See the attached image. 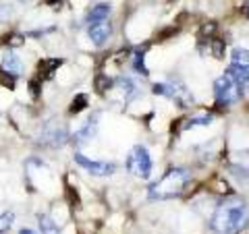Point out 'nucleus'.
I'll use <instances>...</instances> for the list:
<instances>
[{
	"label": "nucleus",
	"instance_id": "obj_7",
	"mask_svg": "<svg viewBox=\"0 0 249 234\" xmlns=\"http://www.w3.org/2000/svg\"><path fill=\"white\" fill-rule=\"evenodd\" d=\"M75 162L79 164V166L85 170V172H89L93 176H110L116 166L112 162H100V160H89V158H85L83 153L77 151L75 153Z\"/></svg>",
	"mask_w": 249,
	"mask_h": 234
},
{
	"label": "nucleus",
	"instance_id": "obj_11",
	"mask_svg": "<svg viewBox=\"0 0 249 234\" xmlns=\"http://www.w3.org/2000/svg\"><path fill=\"white\" fill-rule=\"evenodd\" d=\"M2 71L9 73V75H21V71H23V62H21V58L13 50L4 52V56H2Z\"/></svg>",
	"mask_w": 249,
	"mask_h": 234
},
{
	"label": "nucleus",
	"instance_id": "obj_13",
	"mask_svg": "<svg viewBox=\"0 0 249 234\" xmlns=\"http://www.w3.org/2000/svg\"><path fill=\"white\" fill-rule=\"evenodd\" d=\"M37 224H40V232L42 234H60V228L54 224V220L50 216H40L37 217Z\"/></svg>",
	"mask_w": 249,
	"mask_h": 234
},
{
	"label": "nucleus",
	"instance_id": "obj_5",
	"mask_svg": "<svg viewBox=\"0 0 249 234\" xmlns=\"http://www.w3.org/2000/svg\"><path fill=\"white\" fill-rule=\"evenodd\" d=\"M124 166H127L129 172L133 176H137V178H150L154 164H152V155H150V151H147V147L135 145L133 150L129 151Z\"/></svg>",
	"mask_w": 249,
	"mask_h": 234
},
{
	"label": "nucleus",
	"instance_id": "obj_12",
	"mask_svg": "<svg viewBox=\"0 0 249 234\" xmlns=\"http://www.w3.org/2000/svg\"><path fill=\"white\" fill-rule=\"evenodd\" d=\"M110 13H112V6H110V4H106V2L96 4V6H93V9L89 11V15H88V23L106 21L108 17H110Z\"/></svg>",
	"mask_w": 249,
	"mask_h": 234
},
{
	"label": "nucleus",
	"instance_id": "obj_2",
	"mask_svg": "<svg viewBox=\"0 0 249 234\" xmlns=\"http://www.w3.org/2000/svg\"><path fill=\"white\" fill-rule=\"evenodd\" d=\"M191 184V172L187 168H173L160 178L158 183L150 186V199L152 201H168L175 197H181L185 189Z\"/></svg>",
	"mask_w": 249,
	"mask_h": 234
},
{
	"label": "nucleus",
	"instance_id": "obj_1",
	"mask_svg": "<svg viewBox=\"0 0 249 234\" xmlns=\"http://www.w3.org/2000/svg\"><path fill=\"white\" fill-rule=\"evenodd\" d=\"M249 224V207L243 199L229 197L216 207L212 216V230L216 234H235L241 232Z\"/></svg>",
	"mask_w": 249,
	"mask_h": 234
},
{
	"label": "nucleus",
	"instance_id": "obj_6",
	"mask_svg": "<svg viewBox=\"0 0 249 234\" xmlns=\"http://www.w3.org/2000/svg\"><path fill=\"white\" fill-rule=\"evenodd\" d=\"M229 73L235 77V79L243 85V87H249V50L235 48L231 52Z\"/></svg>",
	"mask_w": 249,
	"mask_h": 234
},
{
	"label": "nucleus",
	"instance_id": "obj_19",
	"mask_svg": "<svg viewBox=\"0 0 249 234\" xmlns=\"http://www.w3.org/2000/svg\"><path fill=\"white\" fill-rule=\"evenodd\" d=\"M19 234H37V232H36V230H29V228H23Z\"/></svg>",
	"mask_w": 249,
	"mask_h": 234
},
{
	"label": "nucleus",
	"instance_id": "obj_17",
	"mask_svg": "<svg viewBox=\"0 0 249 234\" xmlns=\"http://www.w3.org/2000/svg\"><path fill=\"white\" fill-rule=\"evenodd\" d=\"M212 120H214L212 114H201V116H197V118H193L189 124H210Z\"/></svg>",
	"mask_w": 249,
	"mask_h": 234
},
{
	"label": "nucleus",
	"instance_id": "obj_8",
	"mask_svg": "<svg viewBox=\"0 0 249 234\" xmlns=\"http://www.w3.org/2000/svg\"><path fill=\"white\" fill-rule=\"evenodd\" d=\"M67 129L65 127H58L56 122H50L48 127L44 129L42 137H40V143L42 145H48V147H58V145H65L67 143Z\"/></svg>",
	"mask_w": 249,
	"mask_h": 234
},
{
	"label": "nucleus",
	"instance_id": "obj_9",
	"mask_svg": "<svg viewBox=\"0 0 249 234\" xmlns=\"http://www.w3.org/2000/svg\"><path fill=\"white\" fill-rule=\"evenodd\" d=\"M88 35H89L91 44L104 46L108 40H110V35H112V23L108 19L106 21H98V23H89Z\"/></svg>",
	"mask_w": 249,
	"mask_h": 234
},
{
	"label": "nucleus",
	"instance_id": "obj_4",
	"mask_svg": "<svg viewBox=\"0 0 249 234\" xmlns=\"http://www.w3.org/2000/svg\"><path fill=\"white\" fill-rule=\"evenodd\" d=\"M154 93L156 96H164L168 100L177 102L181 108H189L196 104L193 100V93L185 87L181 81H162V83H156L154 85Z\"/></svg>",
	"mask_w": 249,
	"mask_h": 234
},
{
	"label": "nucleus",
	"instance_id": "obj_14",
	"mask_svg": "<svg viewBox=\"0 0 249 234\" xmlns=\"http://www.w3.org/2000/svg\"><path fill=\"white\" fill-rule=\"evenodd\" d=\"M13 222H15V216L13 214H0V234L9 230L11 226H13Z\"/></svg>",
	"mask_w": 249,
	"mask_h": 234
},
{
	"label": "nucleus",
	"instance_id": "obj_15",
	"mask_svg": "<svg viewBox=\"0 0 249 234\" xmlns=\"http://www.w3.org/2000/svg\"><path fill=\"white\" fill-rule=\"evenodd\" d=\"M133 65H135V71H137V73L147 75V68L143 67V50H137V52H135V60H133Z\"/></svg>",
	"mask_w": 249,
	"mask_h": 234
},
{
	"label": "nucleus",
	"instance_id": "obj_10",
	"mask_svg": "<svg viewBox=\"0 0 249 234\" xmlns=\"http://www.w3.org/2000/svg\"><path fill=\"white\" fill-rule=\"evenodd\" d=\"M96 133H98V118H93V120L89 118L79 131L75 133V141L79 145H85V143H89L91 139H96Z\"/></svg>",
	"mask_w": 249,
	"mask_h": 234
},
{
	"label": "nucleus",
	"instance_id": "obj_16",
	"mask_svg": "<svg viewBox=\"0 0 249 234\" xmlns=\"http://www.w3.org/2000/svg\"><path fill=\"white\" fill-rule=\"evenodd\" d=\"M85 106H88V96H77L75 102L71 104V112H79Z\"/></svg>",
	"mask_w": 249,
	"mask_h": 234
},
{
	"label": "nucleus",
	"instance_id": "obj_3",
	"mask_svg": "<svg viewBox=\"0 0 249 234\" xmlns=\"http://www.w3.org/2000/svg\"><path fill=\"white\" fill-rule=\"evenodd\" d=\"M243 91H245V87L229 71L224 73V75H220L214 81V96H216V102L220 104V106H232V104H237L239 100L243 98Z\"/></svg>",
	"mask_w": 249,
	"mask_h": 234
},
{
	"label": "nucleus",
	"instance_id": "obj_18",
	"mask_svg": "<svg viewBox=\"0 0 249 234\" xmlns=\"http://www.w3.org/2000/svg\"><path fill=\"white\" fill-rule=\"evenodd\" d=\"M212 48H214V54H216V56H222V48H224V44H222V42H218V40H214V44H212Z\"/></svg>",
	"mask_w": 249,
	"mask_h": 234
}]
</instances>
